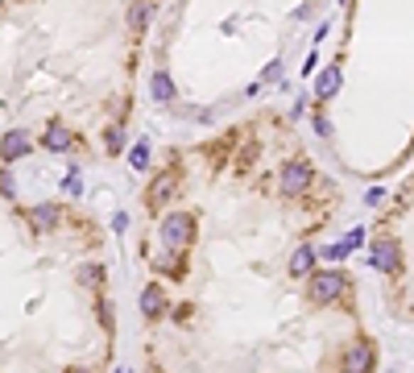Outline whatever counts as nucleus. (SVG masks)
Returning <instances> with one entry per match:
<instances>
[{
	"mask_svg": "<svg viewBox=\"0 0 414 373\" xmlns=\"http://www.w3.org/2000/svg\"><path fill=\"white\" fill-rule=\"evenodd\" d=\"M62 187H67V191H71V195H79V191H83V187H79V178H75V174H71V178H62Z\"/></svg>",
	"mask_w": 414,
	"mask_h": 373,
	"instance_id": "obj_22",
	"label": "nucleus"
},
{
	"mask_svg": "<svg viewBox=\"0 0 414 373\" xmlns=\"http://www.w3.org/2000/svg\"><path fill=\"white\" fill-rule=\"evenodd\" d=\"M278 75H282V63L273 58V63H269V67H266V75H261V79H269V83H278Z\"/></svg>",
	"mask_w": 414,
	"mask_h": 373,
	"instance_id": "obj_20",
	"label": "nucleus"
},
{
	"mask_svg": "<svg viewBox=\"0 0 414 373\" xmlns=\"http://www.w3.org/2000/svg\"><path fill=\"white\" fill-rule=\"evenodd\" d=\"M112 228H116V232H124V228H129V216H124V212H116V216H112Z\"/></svg>",
	"mask_w": 414,
	"mask_h": 373,
	"instance_id": "obj_21",
	"label": "nucleus"
},
{
	"mask_svg": "<svg viewBox=\"0 0 414 373\" xmlns=\"http://www.w3.org/2000/svg\"><path fill=\"white\" fill-rule=\"evenodd\" d=\"M149 9H153L149 0H133V4H129V29H133V33H141L149 25Z\"/></svg>",
	"mask_w": 414,
	"mask_h": 373,
	"instance_id": "obj_13",
	"label": "nucleus"
},
{
	"mask_svg": "<svg viewBox=\"0 0 414 373\" xmlns=\"http://www.w3.org/2000/svg\"><path fill=\"white\" fill-rule=\"evenodd\" d=\"M33 149V133H25V129H9L4 137H0V158L4 162H17Z\"/></svg>",
	"mask_w": 414,
	"mask_h": 373,
	"instance_id": "obj_3",
	"label": "nucleus"
},
{
	"mask_svg": "<svg viewBox=\"0 0 414 373\" xmlns=\"http://www.w3.org/2000/svg\"><path fill=\"white\" fill-rule=\"evenodd\" d=\"M42 146H46L50 153H67V149H71V133H67V124H62V121H50L46 133H42Z\"/></svg>",
	"mask_w": 414,
	"mask_h": 373,
	"instance_id": "obj_7",
	"label": "nucleus"
},
{
	"mask_svg": "<svg viewBox=\"0 0 414 373\" xmlns=\"http://www.w3.org/2000/svg\"><path fill=\"white\" fill-rule=\"evenodd\" d=\"M0 195H4V199L17 195V187H13V174H9V171H0Z\"/></svg>",
	"mask_w": 414,
	"mask_h": 373,
	"instance_id": "obj_19",
	"label": "nucleus"
},
{
	"mask_svg": "<svg viewBox=\"0 0 414 373\" xmlns=\"http://www.w3.org/2000/svg\"><path fill=\"white\" fill-rule=\"evenodd\" d=\"M369 369H373V348L365 340L348 345V352H344V373H369Z\"/></svg>",
	"mask_w": 414,
	"mask_h": 373,
	"instance_id": "obj_6",
	"label": "nucleus"
},
{
	"mask_svg": "<svg viewBox=\"0 0 414 373\" xmlns=\"http://www.w3.org/2000/svg\"><path fill=\"white\" fill-rule=\"evenodd\" d=\"M373 266L381 274L402 270V249H398V241H377V245H373Z\"/></svg>",
	"mask_w": 414,
	"mask_h": 373,
	"instance_id": "obj_5",
	"label": "nucleus"
},
{
	"mask_svg": "<svg viewBox=\"0 0 414 373\" xmlns=\"http://www.w3.org/2000/svg\"><path fill=\"white\" fill-rule=\"evenodd\" d=\"M129 162H133V171H146V166H149V146H146V141H137V149L129 153Z\"/></svg>",
	"mask_w": 414,
	"mask_h": 373,
	"instance_id": "obj_15",
	"label": "nucleus"
},
{
	"mask_svg": "<svg viewBox=\"0 0 414 373\" xmlns=\"http://www.w3.org/2000/svg\"><path fill=\"white\" fill-rule=\"evenodd\" d=\"M290 274L294 278H311L315 274V249L311 245H298L290 253Z\"/></svg>",
	"mask_w": 414,
	"mask_h": 373,
	"instance_id": "obj_8",
	"label": "nucleus"
},
{
	"mask_svg": "<svg viewBox=\"0 0 414 373\" xmlns=\"http://www.w3.org/2000/svg\"><path fill=\"white\" fill-rule=\"evenodd\" d=\"M29 224H33L38 232H46V228H54V224H58V207H54V203H38V207L29 212Z\"/></svg>",
	"mask_w": 414,
	"mask_h": 373,
	"instance_id": "obj_12",
	"label": "nucleus"
},
{
	"mask_svg": "<svg viewBox=\"0 0 414 373\" xmlns=\"http://www.w3.org/2000/svg\"><path fill=\"white\" fill-rule=\"evenodd\" d=\"M99 278H104V270H99V266H83V270H79V282H83V286H96Z\"/></svg>",
	"mask_w": 414,
	"mask_h": 373,
	"instance_id": "obj_18",
	"label": "nucleus"
},
{
	"mask_svg": "<svg viewBox=\"0 0 414 373\" xmlns=\"http://www.w3.org/2000/svg\"><path fill=\"white\" fill-rule=\"evenodd\" d=\"M361 241H365V228H352V232H348L344 241H336V245L323 249V257H327V261H340V257H348V253L361 245Z\"/></svg>",
	"mask_w": 414,
	"mask_h": 373,
	"instance_id": "obj_10",
	"label": "nucleus"
},
{
	"mask_svg": "<svg viewBox=\"0 0 414 373\" xmlns=\"http://www.w3.org/2000/svg\"><path fill=\"white\" fill-rule=\"evenodd\" d=\"M336 92H340V67H323V75H319V83H315V96L332 99Z\"/></svg>",
	"mask_w": 414,
	"mask_h": 373,
	"instance_id": "obj_11",
	"label": "nucleus"
},
{
	"mask_svg": "<svg viewBox=\"0 0 414 373\" xmlns=\"http://www.w3.org/2000/svg\"><path fill=\"white\" fill-rule=\"evenodd\" d=\"M307 295H311V303H336V298L344 295V274L340 270H315L311 278H307Z\"/></svg>",
	"mask_w": 414,
	"mask_h": 373,
	"instance_id": "obj_2",
	"label": "nucleus"
},
{
	"mask_svg": "<svg viewBox=\"0 0 414 373\" xmlns=\"http://www.w3.org/2000/svg\"><path fill=\"white\" fill-rule=\"evenodd\" d=\"M153 99H158V104H170V99H174V79L166 71L153 75Z\"/></svg>",
	"mask_w": 414,
	"mask_h": 373,
	"instance_id": "obj_14",
	"label": "nucleus"
},
{
	"mask_svg": "<svg viewBox=\"0 0 414 373\" xmlns=\"http://www.w3.org/2000/svg\"><path fill=\"white\" fill-rule=\"evenodd\" d=\"M170 191H174L170 178H158V183H153V191H149V199H153V203H162V199L170 195Z\"/></svg>",
	"mask_w": 414,
	"mask_h": 373,
	"instance_id": "obj_17",
	"label": "nucleus"
},
{
	"mask_svg": "<svg viewBox=\"0 0 414 373\" xmlns=\"http://www.w3.org/2000/svg\"><path fill=\"white\" fill-rule=\"evenodd\" d=\"M340 4H348V0H340Z\"/></svg>",
	"mask_w": 414,
	"mask_h": 373,
	"instance_id": "obj_23",
	"label": "nucleus"
},
{
	"mask_svg": "<svg viewBox=\"0 0 414 373\" xmlns=\"http://www.w3.org/2000/svg\"><path fill=\"white\" fill-rule=\"evenodd\" d=\"M162 245L166 249H187L191 245V237H195V216L191 212H166V220H162Z\"/></svg>",
	"mask_w": 414,
	"mask_h": 373,
	"instance_id": "obj_1",
	"label": "nucleus"
},
{
	"mask_svg": "<svg viewBox=\"0 0 414 373\" xmlns=\"http://www.w3.org/2000/svg\"><path fill=\"white\" fill-rule=\"evenodd\" d=\"M278 178H282V183H278V187H282V195H298V191L311 183V166H307V162H286Z\"/></svg>",
	"mask_w": 414,
	"mask_h": 373,
	"instance_id": "obj_4",
	"label": "nucleus"
},
{
	"mask_svg": "<svg viewBox=\"0 0 414 373\" xmlns=\"http://www.w3.org/2000/svg\"><path fill=\"white\" fill-rule=\"evenodd\" d=\"M162 311H166V291H162V286H146V291H141V315H146V320H158Z\"/></svg>",
	"mask_w": 414,
	"mask_h": 373,
	"instance_id": "obj_9",
	"label": "nucleus"
},
{
	"mask_svg": "<svg viewBox=\"0 0 414 373\" xmlns=\"http://www.w3.org/2000/svg\"><path fill=\"white\" fill-rule=\"evenodd\" d=\"M104 141H108V146H104V149H108V153H121V146H124V133H121V129H116V124H112V129L104 133Z\"/></svg>",
	"mask_w": 414,
	"mask_h": 373,
	"instance_id": "obj_16",
	"label": "nucleus"
}]
</instances>
